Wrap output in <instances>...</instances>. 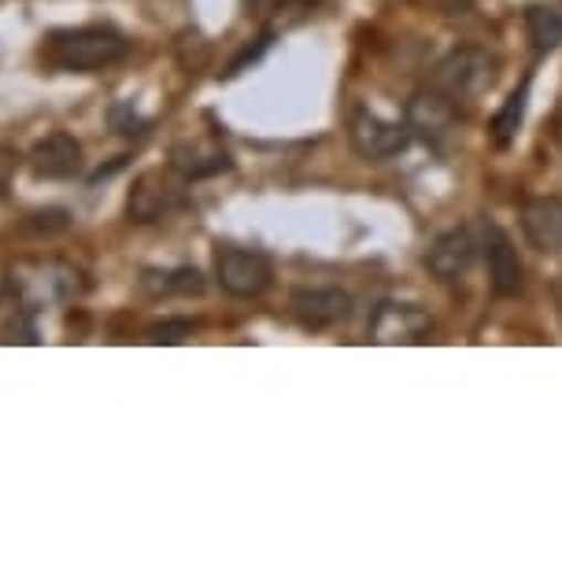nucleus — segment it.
<instances>
[{"instance_id": "1", "label": "nucleus", "mask_w": 562, "mask_h": 565, "mask_svg": "<svg viewBox=\"0 0 562 565\" xmlns=\"http://www.w3.org/2000/svg\"><path fill=\"white\" fill-rule=\"evenodd\" d=\"M130 56V41L115 26H67L41 38V63L52 71L93 74Z\"/></svg>"}, {"instance_id": "2", "label": "nucleus", "mask_w": 562, "mask_h": 565, "mask_svg": "<svg viewBox=\"0 0 562 565\" xmlns=\"http://www.w3.org/2000/svg\"><path fill=\"white\" fill-rule=\"evenodd\" d=\"M496 74H500V60H496L489 49L463 45V49H452L448 56L437 63V71H433V85L444 89L455 104H459V100L485 97V93L496 85Z\"/></svg>"}, {"instance_id": "3", "label": "nucleus", "mask_w": 562, "mask_h": 565, "mask_svg": "<svg viewBox=\"0 0 562 565\" xmlns=\"http://www.w3.org/2000/svg\"><path fill=\"white\" fill-rule=\"evenodd\" d=\"M185 185L189 181L178 174L174 167L145 170V174L134 181L130 196H126V215H130V222H137V226H152V222L171 218L185 207Z\"/></svg>"}, {"instance_id": "4", "label": "nucleus", "mask_w": 562, "mask_h": 565, "mask_svg": "<svg viewBox=\"0 0 562 565\" xmlns=\"http://www.w3.org/2000/svg\"><path fill=\"white\" fill-rule=\"evenodd\" d=\"M215 277L222 292L237 296V300H256L271 289L274 263L256 248H237V244H219L215 252Z\"/></svg>"}, {"instance_id": "5", "label": "nucleus", "mask_w": 562, "mask_h": 565, "mask_svg": "<svg viewBox=\"0 0 562 565\" xmlns=\"http://www.w3.org/2000/svg\"><path fill=\"white\" fill-rule=\"evenodd\" d=\"M404 122H407L411 137L441 148L455 134V126H459V108H455V100L444 89L426 85V89H418L415 97L407 100Z\"/></svg>"}, {"instance_id": "6", "label": "nucleus", "mask_w": 562, "mask_h": 565, "mask_svg": "<svg viewBox=\"0 0 562 565\" xmlns=\"http://www.w3.org/2000/svg\"><path fill=\"white\" fill-rule=\"evenodd\" d=\"M348 141H352V148L363 159L381 163V159L404 152L411 145V130H407V122L400 126V122L381 119V115H374L370 108H356L352 119H348Z\"/></svg>"}, {"instance_id": "7", "label": "nucleus", "mask_w": 562, "mask_h": 565, "mask_svg": "<svg viewBox=\"0 0 562 565\" xmlns=\"http://www.w3.org/2000/svg\"><path fill=\"white\" fill-rule=\"evenodd\" d=\"M289 311L304 329H333L337 322H344L352 315V296L333 285H315V289H296L289 296Z\"/></svg>"}, {"instance_id": "8", "label": "nucleus", "mask_w": 562, "mask_h": 565, "mask_svg": "<svg viewBox=\"0 0 562 565\" xmlns=\"http://www.w3.org/2000/svg\"><path fill=\"white\" fill-rule=\"evenodd\" d=\"M430 333V315L415 303H381L370 318V340L378 344H422Z\"/></svg>"}, {"instance_id": "9", "label": "nucleus", "mask_w": 562, "mask_h": 565, "mask_svg": "<svg viewBox=\"0 0 562 565\" xmlns=\"http://www.w3.org/2000/svg\"><path fill=\"white\" fill-rule=\"evenodd\" d=\"M474 259H477V241H474V233L466 226H455L448 233H441V237L433 241L430 252H426L430 274L437 277V281H444V285L463 281V277L470 274Z\"/></svg>"}, {"instance_id": "10", "label": "nucleus", "mask_w": 562, "mask_h": 565, "mask_svg": "<svg viewBox=\"0 0 562 565\" xmlns=\"http://www.w3.org/2000/svg\"><path fill=\"white\" fill-rule=\"evenodd\" d=\"M171 167L185 181L215 178L222 170H230V152L215 137H182V141L171 145Z\"/></svg>"}, {"instance_id": "11", "label": "nucleus", "mask_w": 562, "mask_h": 565, "mask_svg": "<svg viewBox=\"0 0 562 565\" xmlns=\"http://www.w3.org/2000/svg\"><path fill=\"white\" fill-rule=\"evenodd\" d=\"M30 170L45 181H67L82 170V145L71 134H49L30 148Z\"/></svg>"}, {"instance_id": "12", "label": "nucleus", "mask_w": 562, "mask_h": 565, "mask_svg": "<svg viewBox=\"0 0 562 565\" xmlns=\"http://www.w3.org/2000/svg\"><path fill=\"white\" fill-rule=\"evenodd\" d=\"M522 237L537 252L562 248V196H529L522 204Z\"/></svg>"}, {"instance_id": "13", "label": "nucleus", "mask_w": 562, "mask_h": 565, "mask_svg": "<svg viewBox=\"0 0 562 565\" xmlns=\"http://www.w3.org/2000/svg\"><path fill=\"white\" fill-rule=\"evenodd\" d=\"M485 255H489V281H492V292L511 300V296L522 292L526 285V270H522V259H518L511 237L503 230L489 226L485 233Z\"/></svg>"}, {"instance_id": "14", "label": "nucleus", "mask_w": 562, "mask_h": 565, "mask_svg": "<svg viewBox=\"0 0 562 565\" xmlns=\"http://www.w3.org/2000/svg\"><path fill=\"white\" fill-rule=\"evenodd\" d=\"M141 285L152 296H200L204 292V274L193 266H178V270H145Z\"/></svg>"}, {"instance_id": "15", "label": "nucleus", "mask_w": 562, "mask_h": 565, "mask_svg": "<svg viewBox=\"0 0 562 565\" xmlns=\"http://www.w3.org/2000/svg\"><path fill=\"white\" fill-rule=\"evenodd\" d=\"M526 38L537 52H555L562 45V12L548 4L526 8Z\"/></svg>"}, {"instance_id": "16", "label": "nucleus", "mask_w": 562, "mask_h": 565, "mask_svg": "<svg viewBox=\"0 0 562 565\" xmlns=\"http://www.w3.org/2000/svg\"><path fill=\"white\" fill-rule=\"evenodd\" d=\"M526 100H529V78L518 85V89L507 97V104L496 111L492 119V141L496 145H511L515 134L522 130V119H526Z\"/></svg>"}, {"instance_id": "17", "label": "nucleus", "mask_w": 562, "mask_h": 565, "mask_svg": "<svg viewBox=\"0 0 562 565\" xmlns=\"http://www.w3.org/2000/svg\"><path fill=\"white\" fill-rule=\"evenodd\" d=\"M197 333L193 318H163V322L148 326V344H182Z\"/></svg>"}, {"instance_id": "18", "label": "nucleus", "mask_w": 562, "mask_h": 565, "mask_svg": "<svg viewBox=\"0 0 562 565\" xmlns=\"http://www.w3.org/2000/svg\"><path fill=\"white\" fill-rule=\"evenodd\" d=\"M422 4H430L433 12H441V15H466L474 0H422Z\"/></svg>"}, {"instance_id": "19", "label": "nucleus", "mask_w": 562, "mask_h": 565, "mask_svg": "<svg viewBox=\"0 0 562 565\" xmlns=\"http://www.w3.org/2000/svg\"><path fill=\"white\" fill-rule=\"evenodd\" d=\"M267 45H271V34H263V38H259V45H256V49H245V52H241V56L230 63V71H226V74H237L241 67H245V63H256V60L263 56V52H267Z\"/></svg>"}, {"instance_id": "20", "label": "nucleus", "mask_w": 562, "mask_h": 565, "mask_svg": "<svg viewBox=\"0 0 562 565\" xmlns=\"http://www.w3.org/2000/svg\"><path fill=\"white\" fill-rule=\"evenodd\" d=\"M555 296H559V307H562V274H559V285H555Z\"/></svg>"}]
</instances>
